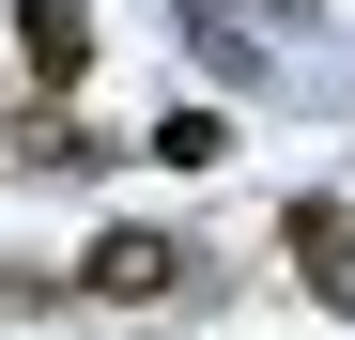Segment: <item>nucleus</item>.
I'll list each match as a JSON object with an SVG mask.
<instances>
[{
    "label": "nucleus",
    "mask_w": 355,
    "mask_h": 340,
    "mask_svg": "<svg viewBox=\"0 0 355 340\" xmlns=\"http://www.w3.org/2000/svg\"><path fill=\"white\" fill-rule=\"evenodd\" d=\"M170 278H186V248H170L155 216H124V232L78 248V294H93V309H139V294H170Z\"/></svg>",
    "instance_id": "obj_1"
},
{
    "label": "nucleus",
    "mask_w": 355,
    "mask_h": 340,
    "mask_svg": "<svg viewBox=\"0 0 355 340\" xmlns=\"http://www.w3.org/2000/svg\"><path fill=\"white\" fill-rule=\"evenodd\" d=\"M278 248H293V278L355 325V201H324V186H309V201H278Z\"/></svg>",
    "instance_id": "obj_2"
},
{
    "label": "nucleus",
    "mask_w": 355,
    "mask_h": 340,
    "mask_svg": "<svg viewBox=\"0 0 355 340\" xmlns=\"http://www.w3.org/2000/svg\"><path fill=\"white\" fill-rule=\"evenodd\" d=\"M16 62H31V93H78L93 78V16L78 0H16Z\"/></svg>",
    "instance_id": "obj_3"
},
{
    "label": "nucleus",
    "mask_w": 355,
    "mask_h": 340,
    "mask_svg": "<svg viewBox=\"0 0 355 340\" xmlns=\"http://www.w3.org/2000/svg\"><path fill=\"white\" fill-rule=\"evenodd\" d=\"M232 155V108H170V124H155V170H216Z\"/></svg>",
    "instance_id": "obj_4"
},
{
    "label": "nucleus",
    "mask_w": 355,
    "mask_h": 340,
    "mask_svg": "<svg viewBox=\"0 0 355 340\" xmlns=\"http://www.w3.org/2000/svg\"><path fill=\"white\" fill-rule=\"evenodd\" d=\"M0 155H16V124H0Z\"/></svg>",
    "instance_id": "obj_5"
}]
</instances>
